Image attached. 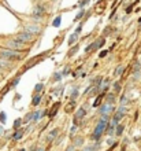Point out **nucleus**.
Returning <instances> with one entry per match:
<instances>
[{
  "label": "nucleus",
  "mask_w": 141,
  "mask_h": 151,
  "mask_svg": "<svg viewBox=\"0 0 141 151\" xmlns=\"http://www.w3.org/2000/svg\"><path fill=\"white\" fill-rule=\"evenodd\" d=\"M21 55H22L21 51H16V50H3V51H0V58H1V59L19 60V59H22Z\"/></svg>",
  "instance_id": "nucleus-1"
},
{
  "label": "nucleus",
  "mask_w": 141,
  "mask_h": 151,
  "mask_svg": "<svg viewBox=\"0 0 141 151\" xmlns=\"http://www.w3.org/2000/svg\"><path fill=\"white\" fill-rule=\"evenodd\" d=\"M106 128H107V117H103V119H100L99 124L96 125V128H94V133H93L94 139H99L102 136V133H104Z\"/></svg>",
  "instance_id": "nucleus-2"
},
{
  "label": "nucleus",
  "mask_w": 141,
  "mask_h": 151,
  "mask_svg": "<svg viewBox=\"0 0 141 151\" xmlns=\"http://www.w3.org/2000/svg\"><path fill=\"white\" fill-rule=\"evenodd\" d=\"M25 44L26 43H22V41H19V40H8V41H6V44H4V47H7L8 50H16V51H21V50H24L25 48Z\"/></svg>",
  "instance_id": "nucleus-3"
},
{
  "label": "nucleus",
  "mask_w": 141,
  "mask_h": 151,
  "mask_svg": "<svg viewBox=\"0 0 141 151\" xmlns=\"http://www.w3.org/2000/svg\"><path fill=\"white\" fill-rule=\"evenodd\" d=\"M16 40H19L22 43H30V41L34 40V35L30 32H22L16 36Z\"/></svg>",
  "instance_id": "nucleus-4"
},
{
  "label": "nucleus",
  "mask_w": 141,
  "mask_h": 151,
  "mask_svg": "<svg viewBox=\"0 0 141 151\" xmlns=\"http://www.w3.org/2000/svg\"><path fill=\"white\" fill-rule=\"evenodd\" d=\"M112 110H114V106L111 103H108V102H107L106 104H103L102 107H100V113H103V114H107V113L112 111Z\"/></svg>",
  "instance_id": "nucleus-5"
},
{
  "label": "nucleus",
  "mask_w": 141,
  "mask_h": 151,
  "mask_svg": "<svg viewBox=\"0 0 141 151\" xmlns=\"http://www.w3.org/2000/svg\"><path fill=\"white\" fill-rule=\"evenodd\" d=\"M44 11H45V10H44L43 6H37V7L34 8V11H33V15L34 17H41L44 14Z\"/></svg>",
  "instance_id": "nucleus-6"
},
{
  "label": "nucleus",
  "mask_w": 141,
  "mask_h": 151,
  "mask_svg": "<svg viewBox=\"0 0 141 151\" xmlns=\"http://www.w3.org/2000/svg\"><path fill=\"white\" fill-rule=\"evenodd\" d=\"M74 109H75V102H74V100H70V103L66 106V111L67 113H71Z\"/></svg>",
  "instance_id": "nucleus-7"
},
{
  "label": "nucleus",
  "mask_w": 141,
  "mask_h": 151,
  "mask_svg": "<svg viewBox=\"0 0 141 151\" xmlns=\"http://www.w3.org/2000/svg\"><path fill=\"white\" fill-rule=\"evenodd\" d=\"M104 43H106V40L104 39H97L96 41H94V47H96V50L97 48H100V47H103L104 45Z\"/></svg>",
  "instance_id": "nucleus-8"
},
{
  "label": "nucleus",
  "mask_w": 141,
  "mask_h": 151,
  "mask_svg": "<svg viewBox=\"0 0 141 151\" xmlns=\"http://www.w3.org/2000/svg\"><path fill=\"white\" fill-rule=\"evenodd\" d=\"M77 39H78V33H73V35L70 36V39H69V45H71L73 43H75Z\"/></svg>",
  "instance_id": "nucleus-9"
},
{
  "label": "nucleus",
  "mask_w": 141,
  "mask_h": 151,
  "mask_svg": "<svg viewBox=\"0 0 141 151\" xmlns=\"http://www.w3.org/2000/svg\"><path fill=\"white\" fill-rule=\"evenodd\" d=\"M28 32L33 33V35H37V33H40V29L37 28V26H29V28H28Z\"/></svg>",
  "instance_id": "nucleus-10"
},
{
  "label": "nucleus",
  "mask_w": 141,
  "mask_h": 151,
  "mask_svg": "<svg viewBox=\"0 0 141 151\" xmlns=\"http://www.w3.org/2000/svg\"><path fill=\"white\" fill-rule=\"evenodd\" d=\"M60 22H62V17H56L55 19H54V22H52V25H54L55 28H59V26H60Z\"/></svg>",
  "instance_id": "nucleus-11"
},
{
  "label": "nucleus",
  "mask_w": 141,
  "mask_h": 151,
  "mask_svg": "<svg viewBox=\"0 0 141 151\" xmlns=\"http://www.w3.org/2000/svg\"><path fill=\"white\" fill-rule=\"evenodd\" d=\"M84 115H85V110H84V109H79L78 111H77V114H75V117H74V118H75V119L82 118Z\"/></svg>",
  "instance_id": "nucleus-12"
},
{
  "label": "nucleus",
  "mask_w": 141,
  "mask_h": 151,
  "mask_svg": "<svg viewBox=\"0 0 141 151\" xmlns=\"http://www.w3.org/2000/svg\"><path fill=\"white\" fill-rule=\"evenodd\" d=\"M58 133H59V131H58V129H54V131H52L51 133H49V136H48V137H47V140H48V142H51V140L54 139V137H55V136L58 135Z\"/></svg>",
  "instance_id": "nucleus-13"
},
{
  "label": "nucleus",
  "mask_w": 141,
  "mask_h": 151,
  "mask_svg": "<svg viewBox=\"0 0 141 151\" xmlns=\"http://www.w3.org/2000/svg\"><path fill=\"white\" fill-rule=\"evenodd\" d=\"M40 102H41V96L37 95V96H34V98H33V100H31V104H33V106H37Z\"/></svg>",
  "instance_id": "nucleus-14"
},
{
  "label": "nucleus",
  "mask_w": 141,
  "mask_h": 151,
  "mask_svg": "<svg viewBox=\"0 0 141 151\" xmlns=\"http://www.w3.org/2000/svg\"><path fill=\"white\" fill-rule=\"evenodd\" d=\"M59 106H60V102H58V103H55L54 104V107H52V110H51V114L49 115H55L56 114V110L59 109Z\"/></svg>",
  "instance_id": "nucleus-15"
},
{
  "label": "nucleus",
  "mask_w": 141,
  "mask_h": 151,
  "mask_svg": "<svg viewBox=\"0 0 141 151\" xmlns=\"http://www.w3.org/2000/svg\"><path fill=\"white\" fill-rule=\"evenodd\" d=\"M43 88H44V85H43V83H39L37 85L34 87V91L37 92V93H40V92L43 91Z\"/></svg>",
  "instance_id": "nucleus-16"
},
{
  "label": "nucleus",
  "mask_w": 141,
  "mask_h": 151,
  "mask_svg": "<svg viewBox=\"0 0 141 151\" xmlns=\"http://www.w3.org/2000/svg\"><path fill=\"white\" fill-rule=\"evenodd\" d=\"M24 136V131H16V133L14 135V140H19Z\"/></svg>",
  "instance_id": "nucleus-17"
},
{
  "label": "nucleus",
  "mask_w": 141,
  "mask_h": 151,
  "mask_svg": "<svg viewBox=\"0 0 141 151\" xmlns=\"http://www.w3.org/2000/svg\"><path fill=\"white\" fill-rule=\"evenodd\" d=\"M82 143H84L82 137H77V139L74 140V146H75V147H77V146H82Z\"/></svg>",
  "instance_id": "nucleus-18"
},
{
  "label": "nucleus",
  "mask_w": 141,
  "mask_h": 151,
  "mask_svg": "<svg viewBox=\"0 0 141 151\" xmlns=\"http://www.w3.org/2000/svg\"><path fill=\"white\" fill-rule=\"evenodd\" d=\"M6 119H7V115H6V113H0V122H6Z\"/></svg>",
  "instance_id": "nucleus-19"
},
{
  "label": "nucleus",
  "mask_w": 141,
  "mask_h": 151,
  "mask_svg": "<svg viewBox=\"0 0 141 151\" xmlns=\"http://www.w3.org/2000/svg\"><path fill=\"white\" fill-rule=\"evenodd\" d=\"M62 80V73H55L54 76V81H60Z\"/></svg>",
  "instance_id": "nucleus-20"
},
{
  "label": "nucleus",
  "mask_w": 141,
  "mask_h": 151,
  "mask_svg": "<svg viewBox=\"0 0 141 151\" xmlns=\"http://www.w3.org/2000/svg\"><path fill=\"white\" fill-rule=\"evenodd\" d=\"M84 15H85V11H84V10H81V11H79L78 14H77V17H75V21H78L79 18H82Z\"/></svg>",
  "instance_id": "nucleus-21"
},
{
  "label": "nucleus",
  "mask_w": 141,
  "mask_h": 151,
  "mask_svg": "<svg viewBox=\"0 0 141 151\" xmlns=\"http://www.w3.org/2000/svg\"><path fill=\"white\" fill-rule=\"evenodd\" d=\"M106 99H107V102H108V103H112L114 100H115V96H114V95H111V93H110V95L107 96Z\"/></svg>",
  "instance_id": "nucleus-22"
},
{
  "label": "nucleus",
  "mask_w": 141,
  "mask_h": 151,
  "mask_svg": "<svg viewBox=\"0 0 141 151\" xmlns=\"http://www.w3.org/2000/svg\"><path fill=\"white\" fill-rule=\"evenodd\" d=\"M122 72H123V66H118V69L115 70V76H119Z\"/></svg>",
  "instance_id": "nucleus-23"
},
{
  "label": "nucleus",
  "mask_w": 141,
  "mask_h": 151,
  "mask_svg": "<svg viewBox=\"0 0 141 151\" xmlns=\"http://www.w3.org/2000/svg\"><path fill=\"white\" fill-rule=\"evenodd\" d=\"M122 132H123V127H122V125H118L117 127V135H122Z\"/></svg>",
  "instance_id": "nucleus-24"
},
{
  "label": "nucleus",
  "mask_w": 141,
  "mask_h": 151,
  "mask_svg": "<svg viewBox=\"0 0 141 151\" xmlns=\"http://www.w3.org/2000/svg\"><path fill=\"white\" fill-rule=\"evenodd\" d=\"M21 122H22L21 119H15V122H14V128H15V129H18V128L21 127Z\"/></svg>",
  "instance_id": "nucleus-25"
},
{
  "label": "nucleus",
  "mask_w": 141,
  "mask_h": 151,
  "mask_svg": "<svg viewBox=\"0 0 141 151\" xmlns=\"http://www.w3.org/2000/svg\"><path fill=\"white\" fill-rule=\"evenodd\" d=\"M40 115H41L40 114V111H36L34 114H33V121H37V119L40 118Z\"/></svg>",
  "instance_id": "nucleus-26"
},
{
  "label": "nucleus",
  "mask_w": 141,
  "mask_h": 151,
  "mask_svg": "<svg viewBox=\"0 0 141 151\" xmlns=\"http://www.w3.org/2000/svg\"><path fill=\"white\" fill-rule=\"evenodd\" d=\"M30 119H33V114H30V113H29V114L25 117V122H29Z\"/></svg>",
  "instance_id": "nucleus-27"
},
{
  "label": "nucleus",
  "mask_w": 141,
  "mask_h": 151,
  "mask_svg": "<svg viewBox=\"0 0 141 151\" xmlns=\"http://www.w3.org/2000/svg\"><path fill=\"white\" fill-rule=\"evenodd\" d=\"M0 66H3V68H7V66H10V62H6V60H0Z\"/></svg>",
  "instance_id": "nucleus-28"
},
{
  "label": "nucleus",
  "mask_w": 141,
  "mask_h": 151,
  "mask_svg": "<svg viewBox=\"0 0 141 151\" xmlns=\"http://www.w3.org/2000/svg\"><path fill=\"white\" fill-rule=\"evenodd\" d=\"M77 50H78V47H74L73 50H70V52H69V56H73V55H74L75 52H77Z\"/></svg>",
  "instance_id": "nucleus-29"
},
{
  "label": "nucleus",
  "mask_w": 141,
  "mask_h": 151,
  "mask_svg": "<svg viewBox=\"0 0 141 151\" xmlns=\"http://www.w3.org/2000/svg\"><path fill=\"white\" fill-rule=\"evenodd\" d=\"M90 0H81V1H79V7H84V6H86V4L89 3Z\"/></svg>",
  "instance_id": "nucleus-30"
},
{
  "label": "nucleus",
  "mask_w": 141,
  "mask_h": 151,
  "mask_svg": "<svg viewBox=\"0 0 141 151\" xmlns=\"http://www.w3.org/2000/svg\"><path fill=\"white\" fill-rule=\"evenodd\" d=\"M100 100H102V96H97V99H96V102L93 103V106H99V104H100Z\"/></svg>",
  "instance_id": "nucleus-31"
},
{
  "label": "nucleus",
  "mask_w": 141,
  "mask_h": 151,
  "mask_svg": "<svg viewBox=\"0 0 141 151\" xmlns=\"http://www.w3.org/2000/svg\"><path fill=\"white\" fill-rule=\"evenodd\" d=\"M81 30H82V24H81V25H79V26H78V28L75 29V33H79V32H81Z\"/></svg>",
  "instance_id": "nucleus-32"
},
{
  "label": "nucleus",
  "mask_w": 141,
  "mask_h": 151,
  "mask_svg": "<svg viewBox=\"0 0 141 151\" xmlns=\"http://www.w3.org/2000/svg\"><path fill=\"white\" fill-rule=\"evenodd\" d=\"M114 87H115V91H119L121 85H119V83H115V84H114Z\"/></svg>",
  "instance_id": "nucleus-33"
},
{
  "label": "nucleus",
  "mask_w": 141,
  "mask_h": 151,
  "mask_svg": "<svg viewBox=\"0 0 141 151\" xmlns=\"http://www.w3.org/2000/svg\"><path fill=\"white\" fill-rule=\"evenodd\" d=\"M107 55V51H106V50H104V51H102V52H100V58H104V56H106Z\"/></svg>",
  "instance_id": "nucleus-34"
},
{
  "label": "nucleus",
  "mask_w": 141,
  "mask_h": 151,
  "mask_svg": "<svg viewBox=\"0 0 141 151\" xmlns=\"http://www.w3.org/2000/svg\"><path fill=\"white\" fill-rule=\"evenodd\" d=\"M69 73H70V69L69 68H66L64 70H63V74H69Z\"/></svg>",
  "instance_id": "nucleus-35"
},
{
  "label": "nucleus",
  "mask_w": 141,
  "mask_h": 151,
  "mask_svg": "<svg viewBox=\"0 0 141 151\" xmlns=\"http://www.w3.org/2000/svg\"><path fill=\"white\" fill-rule=\"evenodd\" d=\"M74 147H75V146H70V147H67L66 151H74Z\"/></svg>",
  "instance_id": "nucleus-36"
},
{
  "label": "nucleus",
  "mask_w": 141,
  "mask_h": 151,
  "mask_svg": "<svg viewBox=\"0 0 141 151\" xmlns=\"http://www.w3.org/2000/svg\"><path fill=\"white\" fill-rule=\"evenodd\" d=\"M18 83H19V78H16L15 81H14V83H12V87H14V85H16V84H18Z\"/></svg>",
  "instance_id": "nucleus-37"
},
{
  "label": "nucleus",
  "mask_w": 141,
  "mask_h": 151,
  "mask_svg": "<svg viewBox=\"0 0 141 151\" xmlns=\"http://www.w3.org/2000/svg\"><path fill=\"white\" fill-rule=\"evenodd\" d=\"M75 96H77V89H74V91H73V98H75Z\"/></svg>",
  "instance_id": "nucleus-38"
},
{
  "label": "nucleus",
  "mask_w": 141,
  "mask_h": 151,
  "mask_svg": "<svg viewBox=\"0 0 141 151\" xmlns=\"http://www.w3.org/2000/svg\"><path fill=\"white\" fill-rule=\"evenodd\" d=\"M37 151H44V150H43V148H40V150H37Z\"/></svg>",
  "instance_id": "nucleus-39"
}]
</instances>
